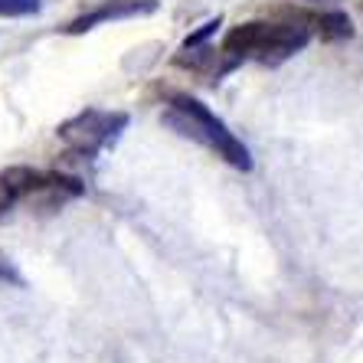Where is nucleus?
Here are the masks:
<instances>
[{"instance_id":"nucleus-1","label":"nucleus","mask_w":363,"mask_h":363,"mask_svg":"<svg viewBox=\"0 0 363 363\" xmlns=\"http://www.w3.org/2000/svg\"><path fill=\"white\" fill-rule=\"evenodd\" d=\"M311 30H308V17H291V20H252V23L233 26L223 40V56L226 66L242 60H259L265 66H279V62L291 60L295 52L304 50Z\"/></svg>"},{"instance_id":"nucleus-10","label":"nucleus","mask_w":363,"mask_h":363,"mask_svg":"<svg viewBox=\"0 0 363 363\" xmlns=\"http://www.w3.org/2000/svg\"><path fill=\"white\" fill-rule=\"evenodd\" d=\"M311 4H328V0H311Z\"/></svg>"},{"instance_id":"nucleus-4","label":"nucleus","mask_w":363,"mask_h":363,"mask_svg":"<svg viewBox=\"0 0 363 363\" xmlns=\"http://www.w3.org/2000/svg\"><path fill=\"white\" fill-rule=\"evenodd\" d=\"M43 174L33 167H7L0 170V220L7 216L13 206L33 200V194L40 190Z\"/></svg>"},{"instance_id":"nucleus-9","label":"nucleus","mask_w":363,"mask_h":363,"mask_svg":"<svg viewBox=\"0 0 363 363\" xmlns=\"http://www.w3.org/2000/svg\"><path fill=\"white\" fill-rule=\"evenodd\" d=\"M0 279H13V272H10V265H7L4 255H0Z\"/></svg>"},{"instance_id":"nucleus-7","label":"nucleus","mask_w":363,"mask_h":363,"mask_svg":"<svg viewBox=\"0 0 363 363\" xmlns=\"http://www.w3.org/2000/svg\"><path fill=\"white\" fill-rule=\"evenodd\" d=\"M40 10V0H0V17H30Z\"/></svg>"},{"instance_id":"nucleus-8","label":"nucleus","mask_w":363,"mask_h":363,"mask_svg":"<svg viewBox=\"0 0 363 363\" xmlns=\"http://www.w3.org/2000/svg\"><path fill=\"white\" fill-rule=\"evenodd\" d=\"M216 26H220V17H216V20H210V23H203L200 30H196V33H190V36H186V40H184V50H194V46H200L203 40H210V36L216 33Z\"/></svg>"},{"instance_id":"nucleus-5","label":"nucleus","mask_w":363,"mask_h":363,"mask_svg":"<svg viewBox=\"0 0 363 363\" xmlns=\"http://www.w3.org/2000/svg\"><path fill=\"white\" fill-rule=\"evenodd\" d=\"M154 10H157V0H105L92 13H82V17L72 20V23L66 26V33H85V30H92L95 23H105V20L138 17V13H154Z\"/></svg>"},{"instance_id":"nucleus-3","label":"nucleus","mask_w":363,"mask_h":363,"mask_svg":"<svg viewBox=\"0 0 363 363\" xmlns=\"http://www.w3.org/2000/svg\"><path fill=\"white\" fill-rule=\"evenodd\" d=\"M128 125V115L121 111H99V108H89L76 118H69L60 125V138L72 147V151H82V154H95L99 147L111 141L118 135L121 128Z\"/></svg>"},{"instance_id":"nucleus-6","label":"nucleus","mask_w":363,"mask_h":363,"mask_svg":"<svg viewBox=\"0 0 363 363\" xmlns=\"http://www.w3.org/2000/svg\"><path fill=\"white\" fill-rule=\"evenodd\" d=\"M308 23H311L308 30H314V33L321 36L324 43H337V40H350V36H354V23H350V17H347V13H340V10L308 17Z\"/></svg>"},{"instance_id":"nucleus-2","label":"nucleus","mask_w":363,"mask_h":363,"mask_svg":"<svg viewBox=\"0 0 363 363\" xmlns=\"http://www.w3.org/2000/svg\"><path fill=\"white\" fill-rule=\"evenodd\" d=\"M164 118H167V125L177 128L184 138H194V141L206 144L210 151H216L226 164H233V167H239V170H252L249 147H245L203 101L190 99V95H174Z\"/></svg>"}]
</instances>
